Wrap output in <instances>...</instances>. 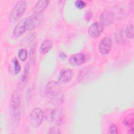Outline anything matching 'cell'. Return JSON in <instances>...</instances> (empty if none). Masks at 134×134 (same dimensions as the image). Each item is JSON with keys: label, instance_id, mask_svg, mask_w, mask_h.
<instances>
[{"label": "cell", "instance_id": "obj_21", "mask_svg": "<svg viewBox=\"0 0 134 134\" xmlns=\"http://www.w3.org/2000/svg\"><path fill=\"white\" fill-rule=\"evenodd\" d=\"M115 39L116 40L117 42L121 43L124 42V39L122 36V33L121 30L117 31V32L115 34Z\"/></svg>", "mask_w": 134, "mask_h": 134}, {"label": "cell", "instance_id": "obj_27", "mask_svg": "<svg viewBox=\"0 0 134 134\" xmlns=\"http://www.w3.org/2000/svg\"><path fill=\"white\" fill-rule=\"evenodd\" d=\"M59 58H60V59L62 60V61H64L66 60V58H67V56L65 54V53L63 52H61L59 54Z\"/></svg>", "mask_w": 134, "mask_h": 134}, {"label": "cell", "instance_id": "obj_10", "mask_svg": "<svg viewBox=\"0 0 134 134\" xmlns=\"http://www.w3.org/2000/svg\"><path fill=\"white\" fill-rule=\"evenodd\" d=\"M104 27L99 23H94L92 24L88 29V33L90 37L92 38H97L103 32Z\"/></svg>", "mask_w": 134, "mask_h": 134}, {"label": "cell", "instance_id": "obj_12", "mask_svg": "<svg viewBox=\"0 0 134 134\" xmlns=\"http://www.w3.org/2000/svg\"><path fill=\"white\" fill-rule=\"evenodd\" d=\"M85 57L84 54L79 53L72 55L69 60V63L73 66H79L84 63Z\"/></svg>", "mask_w": 134, "mask_h": 134}, {"label": "cell", "instance_id": "obj_7", "mask_svg": "<svg viewBox=\"0 0 134 134\" xmlns=\"http://www.w3.org/2000/svg\"><path fill=\"white\" fill-rule=\"evenodd\" d=\"M112 40L109 37L103 38L99 43L98 50L100 53L105 55L109 53L112 48Z\"/></svg>", "mask_w": 134, "mask_h": 134}, {"label": "cell", "instance_id": "obj_6", "mask_svg": "<svg viewBox=\"0 0 134 134\" xmlns=\"http://www.w3.org/2000/svg\"><path fill=\"white\" fill-rule=\"evenodd\" d=\"M27 30L28 31V17H26L18 22L14 29L13 35L14 37L18 38Z\"/></svg>", "mask_w": 134, "mask_h": 134}, {"label": "cell", "instance_id": "obj_15", "mask_svg": "<svg viewBox=\"0 0 134 134\" xmlns=\"http://www.w3.org/2000/svg\"><path fill=\"white\" fill-rule=\"evenodd\" d=\"M52 42L50 39H46L44 40L41 44L40 47V52L42 54L47 53L52 48Z\"/></svg>", "mask_w": 134, "mask_h": 134}, {"label": "cell", "instance_id": "obj_8", "mask_svg": "<svg viewBox=\"0 0 134 134\" xmlns=\"http://www.w3.org/2000/svg\"><path fill=\"white\" fill-rule=\"evenodd\" d=\"M73 75V71L70 69H61L59 74L58 82L61 84L68 83L72 79Z\"/></svg>", "mask_w": 134, "mask_h": 134}, {"label": "cell", "instance_id": "obj_2", "mask_svg": "<svg viewBox=\"0 0 134 134\" xmlns=\"http://www.w3.org/2000/svg\"><path fill=\"white\" fill-rule=\"evenodd\" d=\"M20 98L18 91L15 90L11 96L10 103V115L11 123L13 127L18 125L20 115Z\"/></svg>", "mask_w": 134, "mask_h": 134}, {"label": "cell", "instance_id": "obj_13", "mask_svg": "<svg viewBox=\"0 0 134 134\" xmlns=\"http://www.w3.org/2000/svg\"><path fill=\"white\" fill-rule=\"evenodd\" d=\"M29 70V64L28 63H27L25 66L23 73L18 82V87L20 90H23L27 84V82L28 79Z\"/></svg>", "mask_w": 134, "mask_h": 134}, {"label": "cell", "instance_id": "obj_24", "mask_svg": "<svg viewBox=\"0 0 134 134\" xmlns=\"http://www.w3.org/2000/svg\"><path fill=\"white\" fill-rule=\"evenodd\" d=\"M118 132V129L116 125L111 124L108 129V133H117Z\"/></svg>", "mask_w": 134, "mask_h": 134}, {"label": "cell", "instance_id": "obj_23", "mask_svg": "<svg viewBox=\"0 0 134 134\" xmlns=\"http://www.w3.org/2000/svg\"><path fill=\"white\" fill-rule=\"evenodd\" d=\"M75 6L78 9H82L86 6V3L83 1L77 0L75 2Z\"/></svg>", "mask_w": 134, "mask_h": 134}, {"label": "cell", "instance_id": "obj_16", "mask_svg": "<svg viewBox=\"0 0 134 134\" xmlns=\"http://www.w3.org/2000/svg\"><path fill=\"white\" fill-rule=\"evenodd\" d=\"M134 115L133 113H131L126 116L123 120V124L125 126L129 128H133Z\"/></svg>", "mask_w": 134, "mask_h": 134}, {"label": "cell", "instance_id": "obj_25", "mask_svg": "<svg viewBox=\"0 0 134 134\" xmlns=\"http://www.w3.org/2000/svg\"><path fill=\"white\" fill-rule=\"evenodd\" d=\"M47 133H52V134H58V133H61V132L60 131V129L58 127H53L49 129Z\"/></svg>", "mask_w": 134, "mask_h": 134}, {"label": "cell", "instance_id": "obj_9", "mask_svg": "<svg viewBox=\"0 0 134 134\" xmlns=\"http://www.w3.org/2000/svg\"><path fill=\"white\" fill-rule=\"evenodd\" d=\"M114 17V15L111 11L106 9L100 15L99 20L103 26H109L113 23Z\"/></svg>", "mask_w": 134, "mask_h": 134}, {"label": "cell", "instance_id": "obj_19", "mask_svg": "<svg viewBox=\"0 0 134 134\" xmlns=\"http://www.w3.org/2000/svg\"><path fill=\"white\" fill-rule=\"evenodd\" d=\"M18 55L19 58L22 61H25L27 57V50L24 48L20 49L18 52Z\"/></svg>", "mask_w": 134, "mask_h": 134}, {"label": "cell", "instance_id": "obj_3", "mask_svg": "<svg viewBox=\"0 0 134 134\" xmlns=\"http://www.w3.org/2000/svg\"><path fill=\"white\" fill-rule=\"evenodd\" d=\"M26 8V3L24 1H18L10 12L9 16V21L11 23H14L19 20Z\"/></svg>", "mask_w": 134, "mask_h": 134}, {"label": "cell", "instance_id": "obj_4", "mask_svg": "<svg viewBox=\"0 0 134 134\" xmlns=\"http://www.w3.org/2000/svg\"><path fill=\"white\" fill-rule=\"evenodd\" d=\"M44 117V113L40 108H34L29 115V122L32 127L36 128L42 122Z\"/></svg>", "mask_w": 134, "mask_h": 134}, {"label": "cell", "instance_id": "obj_18", "mask_svg": "<svg viewBox=\"0 0 134 134\" xmlns=\"http://www.w3.org/2000/svg\"><path fill=\"white\" fill-rule=\"evenodd\" d=\"M125 34L128 38H133V26L132 23L128 24L125 30Z\"/></svg>", "mask_w": 134, "mask_h": 134}, {"label": "cell", "instance_id": "obj_1", "mask_svg": "<svg viewBox=\"0 0 134 134\" xmlns=\"http://www.w3.org/2000/svg\"><path fill=\"white\" fill-rule=\"evenodd\" d=\"M60 83L56 81L48 82L45 88V94L53 105H60L62 103L63 95L62 93Z\"/></svg>", "mask_w": 134, "mask_h": 134}, {"label": "cell", "instance_id": "obj_28", "mask_svg": "<svg viewBox=\"0 0 134 134\" xmlns=\"http://www.w3.org/2000/svg\"><path fill=\"white\" fill-rule=\"evenodd\" d=\"M133 132H134V130H133V128H131L129 129V132L128 133H133Z\"/></svg>", "mask_w": 134, "mask_h": 134}, {"label": "cell", "instance_id": "obj_11", "mask_svg": "<svg viewBox=\"0 0 134 134\" xmlns=\"http://www.w3.org/2000/svg\"><path fill=\"white\" fill-rule=\"evenodd\" d=\"M50 117L52 121L54 124L60 125L63 121L64 113L61 109L59 108H55L51 111Z\"/></svg>", "mask_w": 134, "mask_h": 134}, {"label": "cell", "instance_id": "obj_17", "mask_svg": "<svg viewBox=\"0 0 134 134\" xmlns=\"http://www.w3.org/2000/svg\"><path fill=\"white\" fill-rule=\"evenodd\" d=\"M29 58L30 61L32 64H35L36 63V44H33L30 48L29 51Z\"/></svg>", "mask_w": 134, "mask_h": 134}, {"label": "cell", "instance_id": "obj_22", "mask_svg": "<svg viewBox=\"0 0 134 134\" xmlns=\"http://www.w3.org/2000/svg\"><path fill=\"white\" fill-rule=\"evenodd\" d=\"M36 38V34L35 33H30V34L28 35L26 38H25V42H30L32 41H34Z\"/></svg>", "mask_w": 134, "mask_h": 134}, {"label": "cell", "instance_id": "obj_14", "mask_svg": "<svg viewBox=\"0 0 134 134\" xmlns=\"http://www.w3.org/2000/svg\"><path fill=\"white\" fill-rule=\"evenodd\" d=\"M49 3L48 0H40L37 2L33 8V11L35 13L41 14L47 7Z\"/></svg>", "mask_w": 134, "mask_h": 134}, {"label": "cell", "instance_id": "obj_20", "mask_svg": "<svg viewBox=\"0 0 134 134\" xmlns=\"http://www.w3.org/2000/svg\"><path fill=\"white\" fill-rule=\"evenodd\" d=\"M12 62L14 64V70L15 74H18L21 70V66L18 62V61L16 58L12 59Z\"/></svg>", "mask_w": 134, "mask_h": 134}, {"label": "cell", "instance_id": "obj_26", "mask_svg": "<svg viewBox=\"0 0 134 134\" xmlns=\"http://www.w3.org/2000/svg\"><path fill=\"white\" fill-rule=\"evenodd\" d=\"M92 17H93L92 13L90 10L87 11L85 14V19L87 21H89L92 18Z\"/></svg>", "mask_w": 134, "mask_h": 134}, {"label": "cell", "instance_id": "obj_5", "mask_svg": "<svg viewBox=\"0 0 134 134\" xmlns=\"http://www.w3.org/2000/svg\"><path fill=\"white\" fill-rule=\"evenodd\" d=\"M43 15L42 14L35 13L28 17V31H31L37 28L42 23Z\"/></svg>", "mask_w": 134, "mask_h": 134}]
</instances>
